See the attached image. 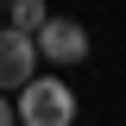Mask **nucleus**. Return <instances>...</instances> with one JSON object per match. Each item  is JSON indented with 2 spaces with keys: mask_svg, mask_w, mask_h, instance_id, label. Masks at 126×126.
Wrapping results in <instances>:
<instances>
[{
  "mask_svg": "<svg viewBox=\"0 0 126 126\" xmlns=\"http://www.w3.org/2000/svg\"><path fill=\"white\" fill-rule=\"evenodd\" d=\"M19 126H76V94H69V82L38 76L19 94Z\"/></svg>",
  "mask_w": 126,
  "mask_h": 126,
  "instance_id": "1",
  "label": "nucleus"
},
{
  "mask_svg": "<svg viewBox=\"0 0 126 126\" xmlns=\"http://www.w3.org/2000/svg\"><path fill=\"white\" fill-rule=\"evenodd\" d=\"M32 82H38V38H25V32L0 25V94L19 88L25 94Z\"/></svg>",
  "mask_w": 126,
  "mask_h": 126,
  "instance_id": "2",
  "label": "nucleus"
},
{
  "mask_svg": "<svg viewBox=\"0 0 126 126\" xmlns=\"http://www.w3.org/2000/svg\"><path fill=\"white\" fill-rule=\"evenodd\" d=\"M38 57H50L57 69L82 63V57H88V32H82V19H50V25L38 32Z\"/></svg>",
  "mask_w": 126,
  "mask_h": 126,
  "instance_id": "3",
  "label": "nucleus"
},
{
  "mask_svg": "<svg viewBox=\"0 0 126 126\" xmlns=\"http://www.w3.org/2000/svg\"><path fill=\"white\" fill-rule=\"evenodd\" d=\"M6 25L25 32V38H38V32L50 25V13H44V0H13V6H6Z\"/></svg>",
  "mask_w": 126,
  "mask_h": 126,
  "instance_id": "4",
  "label": "nucleus"
},
{
  "mask_svg": "<svg viewBox=\"0 0 126 126\" xmlns=\"http://www.w3.org/2000/svg\"><path fill=\"white\" fill-rule=\"evenodd\" d=\"M0 126H19V107H13V101H0Z\"/></svg>",
  "mask_w": 126,
  "mask_h": 126,
  "instance_id": "5",
  "label": "nucleus"
}]
</instances>
